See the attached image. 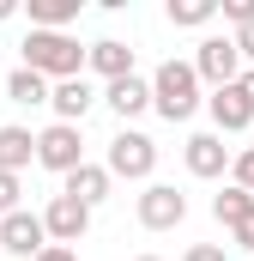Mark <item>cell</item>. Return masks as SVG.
I'll return each mask as SVG.
<instances>
[{
	"instance_id": "cell-22",
	"label": "cell",
	"mask_w": 254,
	"mask_h": 261,
	"mask_svg": "<svg viewBox=\"0 0 254 261\" xmlns=\"http://www.w3.org/2000/svg\"><path fill=\"white\" fill-rule=\"evenodd\" d=\"M236 189H248V195H254V146H248V152H236Z\"/></svg>"
},
{
	"instance_id": "cell-8",
	"label": "cell",
	"mask_w": 254,
	"mask_h": 261,
	"mask_svg": "<svg viewBox=\"0 0 254 261\" xmlns=\"http://www.w3.org/2000/svg\"><path fill=\"white\" fill-rule=\"evenodd\" d=\"M43 225H49L55 243H79L85 225H91V206H79L73 195H55V200H49V213H43Z\"/></svg>"
},
{
	"instance_id": "cell-14",
	"label": "cell",
	"mask_w": 254,
	"mask_h": 261,
	"mask_svg": "<svg viewBox=\"0 0 254 261\" xmlns=\"http://www.w3.org/2000/svg\"><path fill=\"white\" fill-rule=\"evenodd\" d=\"M30 158H37V134L30 128H0V170L6 176H18Z\"/></svg>"
},
{
	"instance_id": "cell-24",
	"label": "cell",
	"mask_w": 254,
	"mask_h": 261,
	"mask_svg": "<svg viewBox=\"0 0 254 261\" xmlns=\"http://www.w3.org/2000/svg\"><path fill=\"white\" fill-rule=\"evenodd\" d=\"M230 237H236L242 249H254V213H248V219H242V225H230Z\"/></svg>"
},
{
	"instance_id": "cell-16",
	"label": "cell",
	"mask_w": 254,
	"mask_h": 261,
	"mask_svg": "<svg viewBox=\"0 0 254 261\" xmlns=\"http://www.w3.org/2000/svg\"><path fill=\"white\" fill-rule=\"evenodd\" d=\"M79 18V0H30V31H67Z\"/></svg>"
},
{
	"instance_id": "cell-4",
	"label": "cell",
	"mask_w": 254,
	"mask_h": 261,
	"mask_svg": "<svg viewBox=\"0 0 254 261\" xmlns=\"http://www.w3.org/2000/svg\"><path fill=\"white\" fill-rule=\"evenodd\" d=\"M37 164H49V170L73 176V170L85 164V140H79V128H73V122H55V128H43V134H37Z\"/></svg>"
},
{
	"instance_id": "cell-13",
	"label": "cell",
	"mask_w": 254,
	"mask_h": 261,
	"mask_svg": "<svg viewBox=\"0 0 254 261\" xmlns=\"http://www.w3.org/2000/svg\"><path fill=\"white\" fill-rule=\"evenodd\" d=\"M91 67L115 85V79H133V49L115 43V37H103V43H91Z\"/></svg>"
},
{
	"instance_id": "cell-6",
	"label": "cell",
	"mask_w": 254,
	"mask_h": 261,
	"mask_svg": "<svg viewBox=\"0 0 254 261\" xmlns=\"http://www.w3.org/2000/svg\"><path fill=\"white\" fill-rule=\"evenodd\" d=\"M182 219H188V195H176L170 182H151L139 195V225L145 231H176Z\"/></svg>"
},
{
	"instance_id": "cell-25",
	"label": "cell",
	"mask_w": 254,
	"mask_h": 261,
	"mask_svg": "<svg viewBox=\"0 0 254 261\" xmlns=\"http://www.w3.org/2000/svg\"><path fill=\"white\" fill-rule=\"evenodd\" d=\"M236 49H242V61H254V24H242V31H236Z\"/></svg>"
},
{
	"instance_id": "cell-20",
	"label": "cell",
	"mask_w": 254,
	"mask_h": 261,
	"mask_svg": "<svg viewBox=\"0 0 254 261\" xmlns=\"http://www.w3.org/2000/svg\"><path fill=\"white\" fill-rule=\"evenodd\" d=\"M12 213H18V176L0 170V219H12Z\"/></svg>"
},
{
	"instance_id": "cell-2",
	"label": "cell",
	"mask_w": 254,
	"mask_h": 261,
	"mask_svg": "<svg viewBox=\"0 0 254 261\" xmlns=\"http://www.w3.org/2000/svg\"><path fill=\"white\" fill-rule=\"evenodd\" d=\"M151 103H157L164 122H188L200 110V73H194V61H164L157 67L151 73Z\"/></svg>"
},
{
	"instance_id": "cell-26",
	"label": "cell",
	"mask_w": 254,
	"mask_h": 261,
	"mask_svg": "<svg viewBox=\"0 0 254 261\" xmlns=\"http://www.w3.org/2000/svg\"><path fill=\"white\" fill-rule=\"evenodd\" d=\"M37 261H79V255H73L67 243H49V249H43V255H37Z\"/></svg>"
},
{
	"instance_id": "cell-28",
	"label": "cell",
	"mask_w": 254,
	"mask_h": 261,
	"mask_svg": "<svg viewBox=\"0 0 254 261\" xmlns=\"http://www.w3.org/2000/svg\"><path fill=\"white\" fill-rule=\"evenodd\" d=\"M139 261H164V255H139Z\"/></svg>"
},
{
	"instance_id": "cell-7",
	"label": "cell",
	"mask_w": 254,
	"mask_h": 261,
	"mask_svg": "<svg viewBox=\"0 0 254 261\" xmlns=\"http://www.w3.org/2000/svg\"><path fill=\"white\" fill-rule=\"evenodd\" d=\"M0 249L37 261L43 249H49V225H43L37 213H12V219H0Z\"/></svg>"
},
{
	"instance_id": "cell-10",
	"label": "cell",
	"mask_w": 254,
	"mask_h": 261,
	"mask_svg": "<svg viewBox=\"0 0 254 261\" xmlns=\"http://www.w3.org/2000/svg\"><path fill=\"white\" fill-rule=\"evenodd\" d=\"M224 164H230V146L218 134H194L188 140V170L194 176H224Z\"/></svg>"
},
{
	"instance_id": "cell-23",
	"label": "cell",
	"mask_w": 254,
	"mask_h": 261,
	"mask_svg": "<svg viewBox=\"0 0 254 261\" xmlns=\"http://www.w3.org/2000/svg\"><path fill=\"white\" fill-rule=\"evenodd\" d=\"M182 261H230V255H224L218 243H194V249H188V255H182Z\"/></svg>"
},
{
	"instance_id": "cell-15",
	"label": "cell",
	"mask_w": 254,
	"mask_h": 261,
	"mask_svg": "<svg viewBox=\"0 0 254 261\" xmlns=\"http://www.w3.org/2000/svg\"><path fill=\"white\" fill-rule=\"evenodd\" d=\"M103 103H109V110H115V116H139V110H145V103H151V85H145V79H139V73H133V79H115V85H109V91H103Z\"/></svg>"
},
{
	"instance_id": "cell-21",
	"label": "cell",
	"mask_w": 254,
	"mask_h": 261,
	"mask_svg": "<svg viewBox=\"0 0 254 261\" xmlns=\"http://www.w3.org/2000/svg\"><path fill=\"white\" fill-rule=\"evenodd\" d=\"M224 18L242 31V24H254V0H224Z\"/></svg>"
},
{
	"instance_id": "cell-27",
	"label": "cell",
	"mask_w": 254,
	"mask_h": 261,
	"mask_svg": "<svg viewBox=\"0 0 254 261\" xmlns=\"http://www.w3.org/2000/svg\"><path fill=\"white\" fill-rule=\"evenodd\" d=\"M242 91H248V103H254V67H242V79H236Z\"/></svg>"
},
{
	"instance_id": "cell-19",
	"label": "cell",
	"mask_w": 254,
	"mask_h": 261,
	"mask_svg": "<svg viewBox=\"0 0 254 261\" xmlns=\"http://www.w3.org/2000/svg\"><path fill=\"white\" fill-rule=\"evenodd\" d=\"M218 18V0H170V24H212Z\"/></svg>"
},
{
	"instance_id": "cell-5",
	"label": "cell",
	"mask_w": 254,
	"mask_h": 261,
	"mask_svg": "<svg viewBox=\"0 0 254 261\" xmlns=\"http://www.w3.org/2000/svg\"><path fill=\"white\" fill-rule=\"evenodd\" d=\"M151 164H157V146L145 140V134L121 128L109 140V176H127V182H139V176H151Z\"/></svg>"
},
{
	"instance_id": "cell-11",
	"label": "cell",
	"mask_w": 254,
	"mask_h": 261,
	"mask_svg": "<svg viewBox=\"0 0 254 261\" xmlns=\"http://www.w3.org/2000/svg\"><path fill=\"white\" fill-rule=\"evenodd\" d=\"M109 182H115V176H109V164H79V170L67 176V189H61V195H73L79 206H97V200L109 195Z\"/></svg>"
},
{
	"instance_id": "cell-12",
	"label": "cell",
	"mask_w": 254,
	"mask_h": 261,
	"mask_svg": "<svg viewBox=\"0 0 254 261\" xmlns=\"http://www.w3.org/2000/svg\"><path fill=\"white\" fill-rule=\"evenodd\" d=\"M49 103H55V116H61V122H73V128H79V122H85V110L97 103V91H91L85 79H61Z\"/></svg>"
},
{
	"instance_id": "cell-3",
	"label": "cell",
	"mask_w": 254,
	"mask_h": 261,
	"mask_svg": "<svg viewBox=\"0 0 254 261\" xmlns=\"http://www.w3.org/2000/svg\"><path fill=\"white\" fill-rule=\"evenodd\" d=\"M194 73H200V85H212V91L236 85V79H242V49H236V37H206L200 55H194Z\"/></svg>"
},
{
	"instance_id": "cell-9",
	"label": "cell",
	"mask_w": 254,
	"mask_h": 261,
	"mask_svg": "<svg viewBox=\"0 0 254 261\" xmlns=\"http://www.w3.org/2000/svg\"><path fill=\"white\" fill-rule=\"evenodd\" d=\"M206 103H212V122H218L224 134H242V128L254 122V103H248L242 85H224V91H212Z\"/></svg>"
},
{
	"instance_id": "cell-17",
	"label": "cell",
	"mask_w": 254,
	"mask_h": 261,
	"mask_svg": "<svg viewBox=\"0 0 254 261\" xmlns=\"http://www.w3.org/2000/svg\"><path fill=\"white\" fill-rule=\"evenodd\" d=\"M6 97H12V103H49L55 91H49V79H43V73H30V67H18V73L6 79Z\"/></svg>"
},
{
	"instance_id": "cell-18",
	"label": "cell",
	"mask_w": 254,
	"mask_h": 261,
	"mask_svg": "<svg viewBox=\"0 0 254 261\" xmlns=\"http://www.w3.org/2000/svg\"><path fill=\"white\" fill-rule=\"evenodd\" d=\"M212 213H218V225H242V219L254 213V195L248 189H224V195L212 200Z\"/></svg>"
},
{
	"instance_id": "cell-1",
	"label": "cell",
	"mask_w": 254,
	"mask_h": 261,
	"mask_svg": "<svg viewBox=\"0 0 254 261\" xmlns=\"http://www.w3.org/2000/svg\"><path fill=\"white\" fill-rule=\"evenodd\" d=\"M85 61H91V49H79L67 31H30V37H24V67L43 73V79H55V85H61V79H85V73H79Z\"/></svg>"
}]
</instances>
